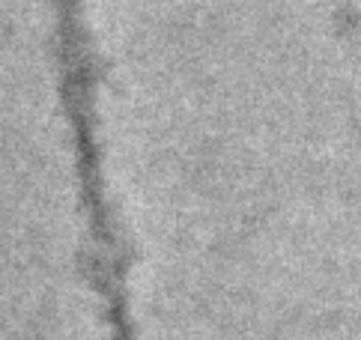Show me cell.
Listing matches in <instances>:
<instances>
[{"label": "cell", "instance_id": "1", "mask_svg": "<svg viewBox=\"0 0 361 340\" xmlns=\"http://www.w3.org/2000/svg\"><path fill=\"white\" fill-rule=\"evenodd\" d=\"M48 0H0V340H108Z\"/></svg>", "mask_w": 361, "mask_h": 340}]
</instances>
